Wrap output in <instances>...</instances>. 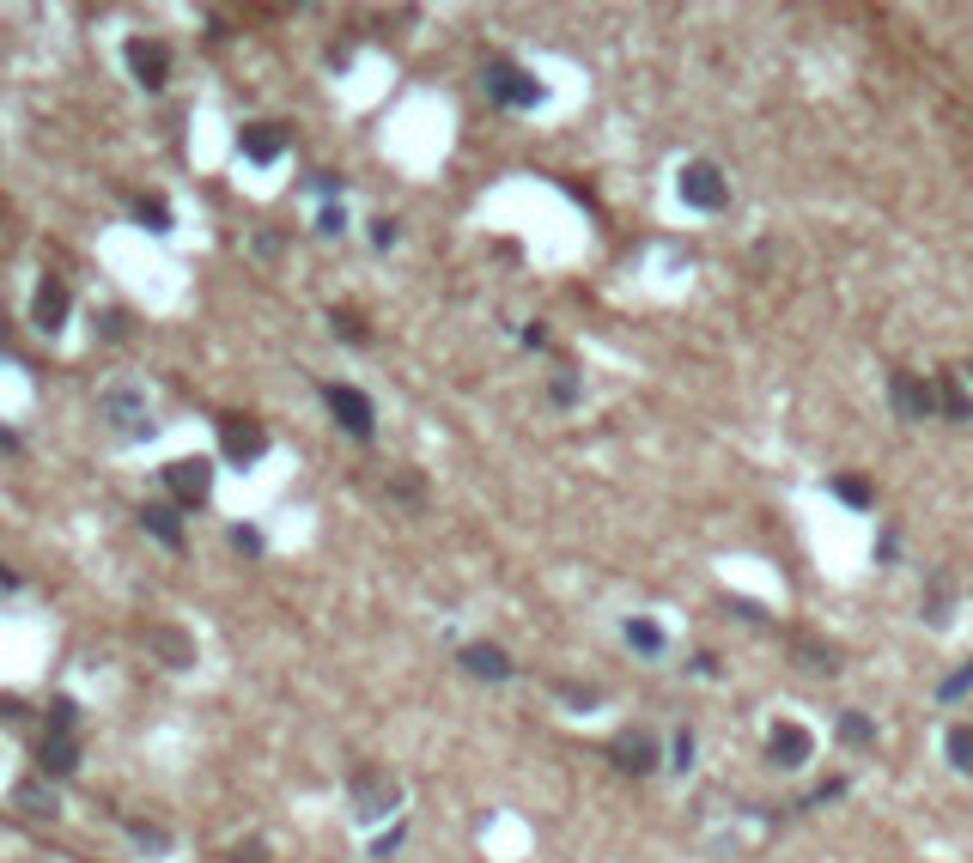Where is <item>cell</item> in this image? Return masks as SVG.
Segmentation results:
<instances>
[{
    "label": "cell",
    "mask_w": 973,
    "mask_h": 863,
    "mask_svg": "<svg viewBox=\"0 0 973 863\" xmlns=\"http://www.w3.org/2000/svg\"><path fill=\"white\" fill-rule=\"evenodd\" d=\"M153 639H159V651L171 657V669H189V663H195V645H189L183 633H171V626H159V633H153Z\"/></svg>",
    "instance_id": "cell-19"
},
{
    "label": "cell",
    "mask_w": 973,
    "mask_h": 863,
    "mask_svg": "<svg viewBox=\"0 0 973 863\" xmlns=\"http://www.w3.org/2000/svg\"><path fill=\"white\" fill-rule=\"evenodd\" d=\"M937 402L949 408V420H973V396H967V389H961L955 377H943V383H937Z\"/></svg>",
    "instance_id": "cell-18"
},
{
    "label": "cell",
    "mask_w": 973,
    "mask_h": 863,
    "mask_svg": "<svg viewBox=\"0 0 973 863\" xmlns=\"http://www.w3.org/2000/svg\"><path fill=\"white\" fill-rule=\"evenodd\" d=\"M232 547H238V554H262V535L238 523V529H232Z\"/></svg>",
    "instance_id": "cell-28"
},
{
    "label": "cell",
    "mask_w": 973,
    "mask_h": 863,
    "mask_svg": "<svg viewBox=\"0 0 973 863\" xmlns=\"http://www.w3.org/2000/svg\"><path fill=\"white\" fill-rule=\"evenodd\" d=\"M371 244L390 250V244H396V219H371Z\"/></svg>",
    "instance_id": "cell-30"
},
{
    "label": "cell",
    "mask_w": 973,
    "mask_h": 863,
    "mask_svg": "<svg viewBox=\"0 0 973 863\" xmlns=\"http://www.w3.org/2000/svg\"><path fill=\"white\" fill-rule=\"evenodd\" d=\"M37 766H43L49 778H67L73 766H80V742H73V736H43V748H37Z\"/></svg>",
    "instance_id": "cell-13"
},
{
    "label": "cell",
    "mask_w": 973,
    "mask_h": 863,
    "mask_svg": "<svg viewBox=\"0 0 973 863\" xmlns=\"http://www.w3.org/2000/svg\"><path fill=\"white\" fill-rule=\"evenodd\" d=\"M840 736L864 748V742H870V718H858V712H846V718H840Z\"/></svg>",
    "instance_id": "cell-27"
},
{
    "label": "cell",
    "mask_w": 973,
    "mask_h": 863,
    "mask_svg": "<svg viewBox=\"0 0 973 863\" xmlns=\"http://www.w3.org/2000/svg\"><path fill=\"white\" fill-rule=\"evenodd\" d=\"M609 754H615V766H621V772H651V766H657V742H651L645 730L615 736V748H609Z\"/></svg>",
    "instance_id": "cell-12"
},
{
    "label": "cell",
    "mask_w": 973,
    "mask_h": 863,
    "mask_svg": "<svg viewBox=\"0 0 973 863\" xmlns=\"http://www.w3.org/2000/svg\"><path fill=\"white\" fill-rule=\"evenodd\" d=\"M341 225H347V219H341V207H323V219H317V231H323V238H335Z\"/></svg>",
    "instance_id": "cell-31"
},
{
    "label": "cell",
    "mask_w": 973,
    "mask_h": 863,
    "mask_svg": "<svg viewBox=\"0 0 973 863\" xmlns=\"http://www.w3.org/2000/svg\"><path fill=\"white\" fill-rule=\"evenodd\" d=\"M967 383H973V365H967Z\"/></svg>",
    "instance_id": "cell-35"
},
{
    "label": "cell",
    "mask_w": 973,
    "mask_h": 863,
    "mask_svg": "<svg viewBox=\"0 0 973 863\" xmlns=\"http://www.w3.org/2000/svg\"><path fill=\"white\" fill-rule=\"evenodd\" d=\"M219 450H226V462L250 468V462L268 450V432H262L256 420H244V414H226V420H219Z\"/></svg>",
    "instance_id": "cell-4"
},
{
    "label": "cell",
    "mask_w": 973,
    "mask_h": 863,
    "mask_svg": "<svg viewBox=\"0 0 973 863\" xmlns=\"http://www.w3.org/2000/svg\"><path fill=\"white\" fill-rule=\"evenodd\" d=\"M925 620H931V626H937V620H949V584H943V590L931 584V596H925Z\"/></svg>",
    "instance_id": "cell-26"
},
{
    "label": "cell",
    "mask_w": 973,
    "mask_h": 863,
    "mask_svg": "<svg viewBox=\"0 0 973 863\" xmlns=\"http://www.w3.org/2000/svg\"><path fill=\"white\" fill-rule=\"evenodd\" d=\"M390 809H402V784L390 772H359L353 778V815L359 821H384Z\"/></svg>",
    "instance_id": "cell-1"
},
{
    "label": "cell",
    "mask_w": 973,
    "mask_h": 863,
    "mask_svg": "<svg viewBox=\"0 0 973 863\" xmlns=\"http://www.w3.org/2000/svg\"><path fill=\"white\" fill-rule=\"evenodd\" d=\"M134 219H140L146 231H171V207H165L159 195H134Z\"/></svg>",
    "instance_id": "cell-17"
},
{
    "label": "cell",
    "mask_w": 973,
    "mask_h": 863,
    "mask_svg": "<svg viewBox=\"0 0 973 863\" xmlns=\"http://www.w3.org/2000/svg\"><path fill=\"white\" fill-rule=\"evenodd\" d=\"M104 408H110V420L134 438V432H146V402L134 396V389H116V396H104Z\"/></svg>",
    "instance_id": "cell-14"
},
{
    "label": "cell",
    "mask_w": 973,
    "mask_h": 863,
    "mask_svg": "<svg viewBox=\"0 0 973 863\" xmlns=\"http://www.w3.org/2000/svg\"><path fill=\"white\" fill-rule=\"evenodd\" d=\"M323 402H329V414L353 432V438H371V432H378V414H371V402L359 396V389H347V383H329L323 389Z\"/></svg>",
    "instance_id": "cell-6"
},
{
    "label": "cell",
    "mask_w": 973,
    "mask_h": 863,
    "mask_svg": "<svg viewBox=\"0 0 973 863\" xmlns=\"http://www.w3.org/2000/svg\"><path fill=\"white\" fill-rule=\"evenodd\" d=\"M627 645L645 651V657H657V651H663V626H651V620H627Z\"/></svg>",
    "instance_id": "cell-20"
},
{
    "label": "cell",
    "mask_w": 973,
    "mask_h": 863,
    "mask_svg": "<svg viewBox=\"0 0 973 863\" xmlns=\"http://www.w3.org/2000/svg\"><path fill=\"white\" fill-rule=\"evenodd\" d=\"M238 152H244L250 165H274L280 152H286V134H280L274 122H250V128L238 134Z\"/></svg>",
    "instance_id": "cell-11"
},
{
    "label": "cell",
    "mask_w": 973,
    "mask_h": 863,
    "mask_svg": "<svg viewBox=\"0 0 973 863\" xmlns=\"http://www.w3.org/2000/svg\"><path fill=\"white\" fill-rule=\"evenodd\" d=\"M682 201H688V207H700V213H718V207L730 201V189H724L718 165H688V171H682Z\"/></svg>",
    "instance_id": "cell-8"
},
{
    "label": "cell",
    "mask_w": 973,
    "mask_h": 863,
    "mask_svg": "<svg viewBox=\"0 0 973 863\" xmlns=\"http://www.w3.org/2000/svg\"><path fill=\"white\" fill-rule=\"evenodd\" d=\"M128 833H134V839H140V845H146V851H165V845H171V839H165V833H159V827H140V821H134V827H128Z\"/></svg>",
    "instance_id": "cell-29"
},
{
    "label": "cell",
    "mask_w": 973,
    "mask_h": 863,
    "mask_svg": "<svg viewBox=\"0 0 973 863\" xmlns=\"http://www.w3.org/2000/svg\"><path fill=\"white\" fill-rule=\"evenodd\" d=\"M335 329H341L347 341H365V329H359V317H335Z\"/></svg>",
    "instance_id": "cell-34"
},
{
    "label": "cell",
    "mask_w": 973,
    "mask_h": 863,
    "mask_svg": "<svg viewBox=\"0 0 973 863\" xmlns=\"http://www.w3.org/2000/svg\"><path fill=\"white\" fill-rule=\"evenodd\" d=\"M949 760H955V772H973V724L949 730Z\"/></svg>",
    "instance_id": "cell-21"
},
{
    "label": "cell",
    "mask_w": 973,
    "mask_h": 863,
    "mask_svg": "<svg viewBox=\"0 0 973 863\" xmlns=\"http://www.w3.org/2000/svg\"><path fill=\"white\" fill-rule=\"evenodd\" d=\"M888 402L901 408V420H925V414L937 408V389L919 383L913 371H894V377H888Z\"/></svg>",
    "instance_id": "cell-9"
},
{
    "label": "cell",
    "mask_w": 973,
    "mask_h": 863,
    "mask_svg": "<svg viewBox=\"0 0 973 863\" xmlns=\"http://www.w3.org/2000/svg\"><path fill=\"white\" fill-rule=\"evenodd\" d=\"M19 803L31 815H55V791H43V784H19Z\"/></svg>",
    "instance_id": "cell-24"
},
{
    "label": "cell",
    "mask_w": 973,
    "mask_h": 863,
    "mask_svg": "<svg viewBox=\"0 0 973 863\" xmlns=\"http://www.w3.org/2000/svg\"><path fill=\"white\" fill-rule=\"evenodd\" d=\"M165 487H171L177 505H207V493H213V468H207L201 456H177V462L165 468Z\"/></svg>",
    "instance_id": "cell-5"
},
{
    "label": "cell",
    "mask_w": 973,
    "mask_h": 863,
    "mask_svg": "<svg viewBox=\"0 0 973 863\" xmlns=\"http://www.w3.org/2000/svg\"><path fill=\"white\" fill-rule=\"evenodd\" d=\"M463 669L481 675V681H505V675H511L505 651H493V645H469V651H463Z\"/></svg>",
    "instance_id": "cell-15"
},
{
    "label": "cell",
    "mask_w": 973,
    "mask_h": 863,
    "mask_svg": "<svg viewBox=\"0 0 973 863\" xmlns=\"http://www.w3.org/2000/svg\"><path fill=\"white\" fill-rule=\"evenodd\" d=\"M834 493H840L846 505H858V511L870 505V481H858V475H840V481H834Z\"/></svg>",
    "instance_id": "cell-25"
},
{
    "label": "cell",
    "mask_w": 973,
    "mask_h": 863,
    "mask_svg": "<svg viewBox=\"0 0 973 863\" xmlns=\"http://www.w3.org/2000/svg\"><path fill=\"white\" fill-rule=\"evenodd\" d=\"M140 529H146V535H159L165 547H183V523H177L171 505H146V511H140Z\"/></svg>",
    "instance_id": "cell-16"
},
{
    "label": "cell",
    "mask_w": 973,
    "mask_h": 863,
    "mask_svg": "<svg viewBox=\"0 0 973 863\" xmlns=\"http://www.w3.org/2000/svg\"><path fill=\"white\" fill-rule=\"evenodd\" d=\"M67 310H73V292H67V280H61V274L37 280V292H31V323H37L43 335H61V329H67Z\"/></svg>",
    "instance_id": "cell-3"
},
{
    "label": "cell",
    "mask_w": 973,
    "mask_h": 863,
    "mask_svg": "<svg viewBox=\"0 0 973 863\" xmlns=\"http://www.w3.org/2000/svg\"><path fill=\"white\" fill-rule=\"evenodd\" d=\"M487 92H493L499 104H511V110H536V104H542V86H536L523 67H511V61H493V67H487Z\"/></svg>",
    "instance_id": "cell-2"
},
{
    "label": "cell",
    "mask_w": 973,
    "mask_h": 863,
    "mask_svg": "<svg viewBox=\"0 0 973 863\" xmlns=\"http://www.w3.org/2000/svg\"><path fill=\"white\" fill-rule=\"evenodd\" d=\"M676 766H694V736H688V730L676 736Z\"/></svg>",
    "instance_id": "cell-33"
},
{
    "label": "cell",
    "mask_w": 973,
    "mask_h": 863,
    "mask_svg": "<svg viewBox=\"0 0 973 863\" xmlns=\"http://www.w3.org/2000/svg\"><path fill=\"white\" fill-rule=\"evenodd\" d=\"M232 863H268V851L250 839V845H238V851H232Z\"/></svg>",
    "instance_id": "cell-32"
},
{
    "label": "cell",
    "mask_w": 973,
    "mask_h": 863,
    "mask_svg": "<svg viewBox=\"0 0 973 863\" xmlns=\"http://www.w3.org/2000/svg\"><path fill=\"white\" fill-rule=\"evenodd\" d=\"M73 718H80V705H73V699H55V705H49V736H73Z\"/></svg>",
    "instance_id": "cell-22"
},
{
    "label": "cell",
    "mask_w": 973,
    "mask_h": 863,
    "mask_svg": "<svg viewBox=\"0 0 973 863\" xmlns=\"http://www.w3.org/2000/svg\"><path fill=\"white\" fill-rule=\"evenodd\" d=\"M967 687H973V657H967L955 675H943V681H937V699H961Z\"/></svg>",
    "instance_id": "cell-23"
},
{
    "label": "cell",
    "mask_w": 973,
    "mask_h": 863,
    "mask_svg": "<svg viewBox=\"0 0 973 863\" xmlns=\"http://www.w3.org/2000/svg\"><path fill=\"white\" fill-rule=\"evenodd\" d=\"M767 754H773V766H809L815 742H809V730H803V724H773Z\"/></svg>",
    "instance_id": "cell-10"
},
{
    "label": "cell",
    "mask_w": 973,
    "mask_h": 863,
    "mask_svg": "<svg viewBox=\"0 0 973 863\" xmlns=\"http://www.w3.org/2000/svg\"><path fill=\"white\" fill-rule=\"evenodd\" d=\"M128 73H134V86L159 92V86H165V73H171V49L153 43V37H134V43H128Z\"/></svg>",
    "instance_id": "cell-7"
}]
</instances>
